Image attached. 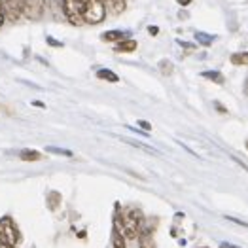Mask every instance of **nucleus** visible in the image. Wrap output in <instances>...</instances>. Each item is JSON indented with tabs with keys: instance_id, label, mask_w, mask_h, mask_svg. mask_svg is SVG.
<instances>
[{
	"instance_id": "f03ea898",
	"label": "nucleus",
	"mask_w": 248,
	"mask_h": 248,
	"mask_svg": "<svg viewBox=\"0 0 248 248\" xmlns=\"http://www.w3.org/2000/svg\"><path fill=\"white\" fill-rule=\"evenodd\" d=\"M106 17V2L104 0H83V23L99 25Z\"/></svg>"
},
{
	"instance_id": "9b49d317",
	"label": "nucleus",
	"mask_w": 248,
	"mask_h": 248,
	"mask_svg": "<svg viewBox=\"0 0 248 248\" xmlns=\"http://www.w3.org/2000/svg\"><path fill=\"white\" fill-rule=\"evenodd\" d=\"M104 2H106V8H110L112 14H122L127 8V0H104Z\"/></svg>"
},
{
	"instance_id": "cd10ccee",
	"label": "nucleus",
	"mask_w": 248,
	"mask_h": 248,
	"mask_svg": "<svg viewBox=\"0 0 248 248\" xmlns=\"http://www.w3.org/2000/svg\"><path fill=\"white\" fill-rule=\"evenodd\" d=\"M201 248H208V247H201Z\"/></svg>"
},
{
	"instance_id": "4468645a",
	"label": "nucleus",
	"mask_w": 248,
	"mask_h": 248,
	"mask_svg": "<svg viewBox=\"0 0 248 248\" xmlns=\"http://www.w3.org/2000/svg\"><path fill=\"white\" fill-rule=\"evenodd\" d=\"M229 61L237 66H247L248 64V51H239V53H233Z\"/></svg>"
},
{
	"instance_id": "dca6fc26",
	"label": "nucleus",
	"mask_w": 248,
	"mask_h": 248,
	"mask_svg": "<svg viewBox=\"0 0 248 248\" xmlns=\"http://www.w3.org/2000/svg\"><path fill=\"white\" fill-rule=\"evenodd\" d=\"M195 40L201 46H210L212 42L216 40V36L214 34H205V32H195Z\"/></svg>"
},
{
	"instance_id": "f3484780",
	"label": "nucleus",
	"mask_w": 248,
	"mask_h": 248,
	"mask_svg": "<svg viewBox=\"0 0 248 248\" xmlns=\"http://www.w3.org/2000/svg\"><path fill=\"white\" fill-rule=\"evenodd\" d=\"M159 70H161L165 76H170L172 70H174V64L170 61H167V59H163V61H159Z\"/></svg>"
},
{
	"instance_id": "9d476101",
	"label": "nucleus",
	"mask_w": 248,
	"mask_h": 248,
	"mask_svg": "<svg viewBox=\"0 0 248 248\" xmlns=\"http://www.w3.org/2000/svg\"><path fill=\"white\" fill-rule=\"evenodd\" d=\"M135 49H137V42L131 40V38L116 44V51H120V53H131V51H135Z\"/></svg>"
},
{
	"instance_id": "a878e982",
	"label": "nucleus",
	"mask_w": 248,
	"mask_h": 248,
	"mask_svg": "<svg viewBox=\"0 0 248 248\" xmlns=\"http://www.w3.org/2000/svg\"><path fill=\"white\" fill-rule=\"evenodd\" d=\"M0 248H16V247H12V245H4V243H0Z\"/></svg>"
},
{
	"instance_id": "393cba45",
	"label": "nucleus",
	"mask_w": 248,
	"mask_h": 248,
	"mask_svg": "<svg viewBox=\"0 0 248 248\" xmlns=\"http://www.w3.org/2000/svg\"><path fill=\"white\" fill-rule=\"evenodd\" d=\"M216 110H220V112H224V114H226V112H228V110H226V108H224V106H222V104H218V103H216Z\"/></svg>"
},
{
	"instance_id": "5701e85b",
	"label": "nucleus",
	"mask_w": 248,
	"mask_h": 248,
	"mask_svg": "<svg viewBox=\"0 0 248 248\" xmlns=\"http://www.w3.org/2000/svg\"><path fill=\"white\" fill-rule=\"evenodd\" d=\"M176 2H178L180 6H189V4H191V0H176Z\"/></svg>"
},
{
	"instance_id": "4be33fe9",
	"label": "nucleus",
	"mask_w": 248,
	"mask_h": 248,
	"mask_svg": "<svg viewBox=\"0 0 248 248\" xmlns=\"http://www.w3.org/2000/svg\"><path fill=\"white\" fill-rule=\"evenodd\" d=\"M220 248H241V247H235L231 243H220Z\"/></svg>"
},
{
	"instance_id": "a211bd4d",
	"label": "nucleus",
	"mask_w": 248,
	"mask_h": 248,
	"mask_svg": "<svg viewBox=\"0 0 248 248\" xmlns=\"http://www.w3.org/2000/svg\"><path fill=\"white\" fill-rule=\"evenodd\" d=\"M47 152H53V154H61V155H72V152H68V150H59V148H47Z\"/></svg>"
},
{
	"instance_id": "0eeeda50",
	"label": "nucleus",
	"mask_w": 248,
	"mask_h": 248,
	"mask_svg": "<svg viewBox=\"0 0 248 248\" xmlns=\"http://www.w3.org/2000/svg\"><path fill=\"white\" fill-rule=\"evenodd\" d=\"M2 8H4V17L12 23L23 17V0H2Z\"/></svg>"
},
{
	"instance_id": "aec40b11",
	"label": "nucleus",
	"mask_w": 248,
	"mask_h": 248,
	"mask_svg": "<svg viewBox=\"0 0 248 248\" xmlns=\"http://www.w3.org/2000/svg\"><path fill=\"white\" fill-rule=\"evenodd\" d=\"M139 125H140L142 129H146V133H148V131H152V125L148 124V122H144V120H140V122H139Z\"/></svg>"
},
{
	"instance_id": "39448f33",
	"label": "nucleus",
	"mask_w": 248,
	"mask_h": 248,
	"mask_svg": "<svg viewBox=\"0 0 248 248\" xmlns=\"http://www.w3.org/2000/svg\"><path fill=\"white\" fill-rule=\"evenodd\" d=\"M62 12L72 25H83V0H62Z\"/></svg>"
},
{
	"instance_id": "1a4fd4ad",
	"label": "nucleus",
	"mask_w": 248,
	"mask_h": 248,
	"mask_svg": "<svg viewBox=\"0 0 248 248\" xmlns=\"http://www.w3.org/2000/svg\"><path fill=\"white\" fill-rule=\"evenodd\" d=\"M112 248H127L125 247V237L120 228H112Z\"/></svg>"
},
{
	"instance_id": "ddd939ff",
	"label": "nucleus",
	"mask_w": 248,
	"mask_h": 248,
	"mask_svg": "<svg viewBox=\"0 0 248 248\" xmlns=\"http://www.w3.org/2000/svg\"><path fill=\"white\" fill-rule=\"evenodd\" d=\"M97 78H101V80H106V82H112V83L120 82V76H118L116 72L108 70V68H101V70H97Z\"/></svg>"
},
{
	"instance_id": "20e7f679",
	"label": "nucleus",
	"mask_w": 248,
	"mask_h": 248,
	"mask_svg": "<svg viewBox=\"0 0 248 248\" xmlns=\"http://www.w3.org/2000/svg\"><path fill=\"white\" fill-rule=\"evenodd\" d=\"M157 228V220L155 218H150V220H146L142 222V226H140V231H139V235H137V239H139V247L140 248H155V239H154V231Z\"/></svg>"
},
{
	"instance_id": "6e6552de",
	"label": "nucleus",
	"mask_w": 248,
	"mask_h": 248,
	"mask_svg": "<svg viewBox=\"0 0 248 248\" xmlns=\"http://www.w3.org/2000/svg\"><path fill=\"white\" fill-rule=\"evenodd\" d=\"M127 38H131V36H129V32H124V31H108L103 34L104 42H116V44L127 40Z\"/></svg>"
},
{
	"instance_id": "b1692460",
	"label": "nucleus",
	"mask_w": 248,
	"mask_h": 248,
	"mask_svg": "<svg viewBox=\"0 0 248 248\" xmlns=\"http://www.w3.org/2000/svg\"><path fill=\"white\" fill-rule=\"evenodd\" d=\"M157 32H159V29H157V27H150V34H154V36H155Z\"/></svg>"
},
{
	"instance_id": "f8f14e48",
	"label": "nucleus",
	"mask_w": 248,
	"mask_h": 248,
	"mask_svg": "<svg viewBox=\"0 0 248 248\" xmlns=\"http://www.w3.org/2000/svg\"><path fill=\"white\" fill-rule=\"evenodd\" d=\"M201 76H203V78H207V80H210V82L218 83V85H222V83L226 82L224 74H222V72H218V70H205V72H201Z\"/></svg>"
},
{
	"instance_id": "bb28decb",
	"label": "nucleus",
	"mask_w": 248,
	"mask_h": 248,
	"mask_svg": "<svg viewBox=\"0 0 248 248\" xmlns=\"http://www.w3.org/2000/svg\"><path fill=\"white\" fill-rule=\"evenodd\" d=\"M247 150H248V142H247Z\"/></svg>"
},
{
	"instance_id": "6ab92c4d",
	"label": "nucleus",
	"mask_w": 248,
	"mask_h": 248,
	"mask_svg": "<svg viewBox=\"0 0 248 248\" xmlns=\"http://www.w3.org/2000/svg\"><path fill=\"white\" fill-rule=\"evenodd\" d=\"M229 222H233V224H239V226H243V228H248L247 222H243V220H237V218H231V216H228Z\"/></svg>"
},
{
	"instance_id": "f257e3e1",
	"label": "nucleus",
	"mask_w": 248,
	"mask_h": 248,
	"mask_svg": "<svg viewBox=\"0 0 248 248\" xmlns=\"http://www.w3.org/2000/svg\"><path fill=\"white\" fill-rule=\"evenodd\" d=\"M144 222V214L142 210L137 207H129L122 210L120 205H116V212H114V226L120 228L124 233L125 239H137L140 226Z\"/></svg>"
},
{
	"instance_id": "412c9836",
	"label": "nucleus",
	"mask_w": 248,
	"mask_h": 248,
	"mask_svg": "<svg viewBox=\"0 0 248 248\" xmlns=\"http://www.w3.org/2000/svg\"><path fill=\"white\" fill-rule=\"evenodd\" d=\"M4 19H6L4 17V8H2V0H0V27L4 25Z\"/></svg>"
},
{
	"instance_id": "423d86ee",
	"label": "nucleus",
	"mask_w": 248,
	"mask_h": 248,
	"mask_svg": "<svg viewBox=\"0 0 248 248\" xmlns=\"http://www.w3.org/2000/svg\"><path fill=\"white\" fill-rule=\"evenodd\" d=\"M46 0H23V16L31 21H38L44 16Z\"/></svg>"
},
{
	"instance_id": "7ed1b4c3",
	"label": "nucleus",
	"mask_w": 248,
	"mask_h": 248,
	"mask_svg": "<svg viewBox=\"0 0 248 248\" xmlns=\"http://www.w3.org/2000/svg\"><path fill=\"white\" fill-rule=\"evenodd\" d=\"M19 241H21V233L19 229H17V226H16V222L10 216L0 218V243L16 247Z\"/></svg>"
},
{
	"instance_id": "2eb2a0df",
	"label": "nucleus",
	"mask_w": 248,
	"mask_h": 248,
	"mask_svg": "<svg viewBox=\"0 0 248 248\" xmlns=\"http://www.w3.org/2000/svg\"><path fill=\"white\" fill-rule=\"evenodd\" d=\"M19 157L23 161H38L40 159V154L34 152V150H21Z\"/></svg>"
}]
</instances>
